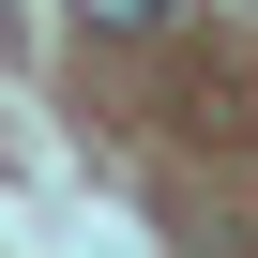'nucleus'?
<instances>
[{
    "mask_svg": "<svg viewBox=\"0 0 258 258\" xmlns=\"http://www.w3.org/2000/svg\"><path fill=\"white\" fill-rule=\"evenodd\" d=\"M76 16H91V31H167L182 0H76Z\"/></svg>",
    "mask_w": 258,
    "mask_h": 258,
    "instance_id": "f257e3e1",
    "label": "nucleus"
}]
</instances>
